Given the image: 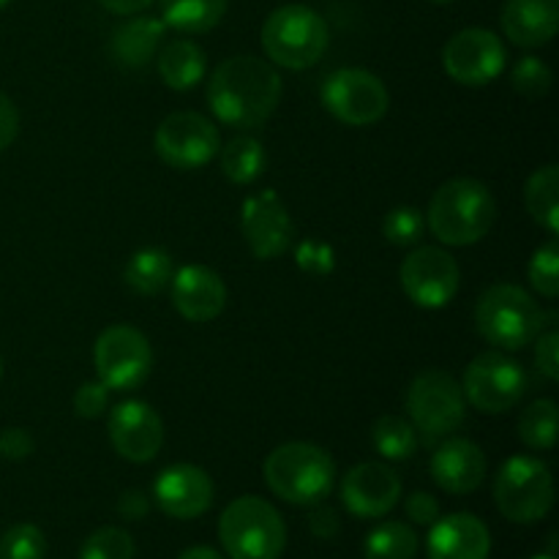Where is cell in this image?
Instances as JSON below:
<instances>
[{
	"label": "cell",
	"instance_id": "cell-1",
	"mask_svg": "<svg viewBox=\"0 0 559 559\" xmlns=\"http://www.w3.org/2000/svg\"><path fill=\"white\" fill-rule=\"evenodd\" d=\"M282 98V76L267 60L235 55L213 69L207 82V104L218 123L238 131L267 123Z\"/></svg>",
	"mask_w": 559,
	"mask_h": 559
},
{
	"label": "cell",
	"instance_id": "cell-2",
	"mask_svg": "<svg viewBox=\"0 0 559 559\" xmlns=\"http://www.w3.org/2000/svg\"><path fill=\"white\" fill-rule=\"evenodd\" d=\"M497 218L491 191L475 178H453L429 202V229L445 246H473L489 235Z\"/></svg>",
	"mask_w": 559,
	"mask_h": 559
},
{
	"label": "cell",
	"instance_id": "cell-3",
	"mask_svg": "<svg viewBox=\"0 0 559 559\" xmlns=\"http://www.w3.org/2000/svg\"><path fill=\"white\" fill-rule=\"evenodd\" d=\"M267 489L293 506H320L336 486V464L311 442H287L265 459Z\"/></svg>",
	"mask_w": 559,
	"mask_h": 559
},
{
	"label": "cell",
	"instance_id": "cell-4",
	"mask_svg": "<svg viewBox=\"0 0 559 559\" xmlns=\"http://www.w3.org/2000/svg\"><path fill=\"white\" fill-rule=\"evenodd\" d=\"M331 44L328 22L304 3H287L271 11L262 25V49L282 69H311Z\"/></svg>",
	"mask_w": 559,
	"mask_h": 559
},
{
	"label": "cell",
	"instance_id": "cell-5",
	"mask_svg": "<svg viewBox=\"0 0 559 559\" xmlns=\"http://www.w3.org/2000/svg\"><path fill=\"white\" fill-rule=\"evenodd\" d=\"M218 538L233 559H278L287 546V527L262 497H238L218 519Z\"/></svg>",
	"mask_w": 559,
	"mask_h": 559
},
{
	"label": "cell",
	"instance_id": "cell-6",
	"mask_svg": "<svg viewBox=\"0 0 559 559\" xmlns=\"http://www.w3.org/2000/svg\"><path fill=\"white\" fill-rule=\"evenodd\" d=\"M475 328L500 349H522L538 338L544 311L527 289L516 284H495L475 304Z\"/></svg>",
	"mask_w": 559,
	"mask_h": 559
},
{
	"label": "cell",
	"instance_id": "cell-7",
	"mask_svg": "<svg viewBox=\"0 0 559 559\" xmlns=\"http://www.w3.org/2000/svg\"><path fill=\"white\" fill-rule=\"evenodd\" d=\"M467 399L453 374L429 369L413 380L407 391V415L426 442H440L464 424Z\"/></svg>",
	"mask_w": 559,
	"mask_h": 559
},
{
	"label": "cell",
	"instance_id": "cell-8",
	"mask_svg": "<svg viewBox=\"0 0 559 559\" xmlns=\"http://www.w3.org/2000/svg\"><path fill=\"white\" fill-rule=\"evenodd\" d=\"M495 502L508 522L535 524L555 506V480L549 467L533 456H513L495 480Z\"/></svg>",
	"mask_w": 559,
	"mask_h": 559
},
{
	"label": "cell",
	"instance_id": "cell-9",
	"mask_svg": "<svg viewBox=\"0 0 559 559\" xmlns=\"http://www.w3.org/2000/svg\"><path fill=\"white\" fill-rule=\"evenodd\" d=\"M93 366L109 391H136L151 377V342L131 325L107 328L93 347Z\"/></svg>",
	"mask_w": 559,
	"mask_h": 559
},
{
	"label": "cell",
	"instance_id": "cell-10",
	"mask_svg": "<svg viewBox=\"0 0 559 559\" xmlns=\"http://www.w3.org/2000/svg\"><path fill=\"white\" fill-rule=\"evenodd\" d=\"M530 377L519 360L502 353H484L464 371V399L486 415L508 413L524 399Z\"/></svg>",
	"mask_w": 559,
	"mask_h": 559
},
{
	"label": "cell",
	"instance_id": "cell-11",
	"mask_svg": "<svg viewBox=\"0 0 559 559\" xmlns=\"http://www.w3.org/2000/svg\"><path fill=\"white\" fill-rule=\"evenodd\" d=\"M322 104L347 126H374L385 118L391 96L380 76L366 69H338L322 82Z\"/></svg>",
	"mask_w": 559,
	"mask_h": 559
},
{
	"label": "cell",
	"instance_id": "cell-12",
	"mask_svg": "<svg viewBox=\"0 0 559 559\" xmlns=\"http://www.w3.org/2000/svg\"><path fill=\"white\" fill-rule=\"evenodd\" d=\"M156 153L167 167L189 173L211 162L222 147L218 129L200 112H173L158 123Z\"/></svg>",
	"mask_w": 559,
	"mask_h": 559
},
{
	"label": "cell",
	"instance_id": "cell-13",
	"mask_svg": "<svg viewBox=\"0 0 559 559\" xmlns=\"http://www.w3.org/2000/svg\"><path fill=\"white\" fill-rule=\"evenodd\" d=\"M506 47L486 27H464L442 49V69L453 82L480 87L495 82L506 69Z\"/></svg>",
	"mask_w": 559,
	"mask_h": 559
},
{
	"label": "cell",
	"instance_id": "cell-14",
	"mask_svg": "<svg viewBox=\"0 0 559 559\" xmlns=\"http://www.w3.org/2000/svg\"><path fill=\"white\" fill-rule=\"evenodd\" d=\"M402 289L420 309H442L451 304L459 293L456 260L437 246H420L399 267Z\"/></svg>",
	"mask_w": 559,
	"mask_h": 559
},
{
	"label": "cell",
	"instance_id": "cell-15",
	"mask_svg": "<svg viewBox=\"0 0 559 559\" xmlns=\"http://www.w3.org/2000/svg\"><path fill=\"white\" fill-rule=\"evenodd\" d=\"M240 229H243V238L249 243L251 254L262 262L284 257L295 240V227L287 213V205L271 189L251 194L243 202Z\"/></svg>",
	"mask_w": 559,
	"mask_h": 559
},
{
	"label": "cell",
	"instance_id": "cell-16",
	"mask_svg": "<svg viewBox=\"0 0 559 559\" xmlns=\"http://www.w3.org/2000/svg\"><path fill=\"white\" fill-rule=\"evenodd\" d=\"M109 440L126 462H153L164 445V424L151 404L131 399L109 413Z\"/></svg>",
	"mask_w": 559,
	"mask_h": 559
},
{
	"label": "cell",
	"instance_id": "cell-17",
	"mask_svg": "<svg viewBox=\"0 0 559 559\" xmlns=\"http://www.w3.org/2000/svg\"><path fill=\"white\" fill-rule=\"evenodd\" d=\"M402 497V480L388 464L364 462L342 480V502L353 516L380 519L393 511Z\"/></svg>",
	"mask_w": 559,
	"mask_h": 559
},
{
	"label": "cell",
	"instance_id": "cell-18",
	"mask_svg": "<svg viewBox=\"0 0 559 559\" xmlns=\"http://www.w3.org/2000/svg\"><path fill=\"white\" fill-rule=\"evenodd\" d=\"M158 508L173 519H197L211 508L213 480L194 464H173L162 469L153 484Z\"/></svg>",
	"mask_w": 559,
	"mask_h": 559
},
{
	"label": "cell",
	"instance_id": "cell-19",
	"mask_svg": "<svg viewBox=\"0 0 559 559\" xmlns=\"http://www.w3.org/2000/svg\"><path fill=\"white\" fill-rule=\"evenodd\" d=\"M173 304L189 322H211L227 306V284L213 267L186 265L173 273Z\"/></svg>",
	"mask_w": 559,
	"mask_h": 559
},
{
	"label": "cell",
	"instance_id": "cell-20",
	"mask_svg": "<svg viewBox=\"0 0 559 559\" xmlns=\"http://www.w3.org/2000/svg\"><path fill=\"white\" fill-rule=\"evenodd\" d=\"M489 527L473 513H453L431 524L426 555L429 559H489Z\"/></svg>",
	"mask_w": 559,
	"mask_h": 559
},
{
	"label": "cell",
	"instance_id": "cell-21",
	"mask_svg": "<svg viewBox=\"0 0 559 559\" xmlns=\"http://www.w3.org/2000/svg\"><path fill=\"white\" fill-rule=\"evenodd\" d=\"M431 478L448 495H469L486 478V456L473 440L451 437L431 456Z\"/></svg>",
	"mask_w": 559,
	"mask_h": 559
},
{
	"label": "cell",
	"instance_id": "cell-22",
	"mask_svg": "<svg viewBox=\"0 0 559 559\" xmlns=\"http://www.w3.org/2000/svg\"><path fill=\"white\" fill-rule=\"evenodd\" d=\"M502 31L516 47H544L559 31V0H506Z\"/></svg>",
	"mask_w": 559,
	"mask_h": 559
},
{
	"label": "cell",
	"instance_id": "cell-23",
	"mask_svg": "<svg viewBox=\"0 0 559 559\" xmlns=\"http://www.w3.org/2000/svg\"><path fill=\"white\" fill-rule=\"evenodd\" d=\"M164 38V22L158 16H131L115 31L112 58L126 69H142L156 58Z\"/></svg>",
	"mask_w": 559,
	"mask_h": 559
},
{
	"label": "cell",
	"instance_id": "cell-24",
	"mask_svg": "<svg viewBox=\"0 0 559 559\" xmlns=\"http://www.w3.org/2000/svg\"><path fill=\"white\" fill-rule=\"evenodd\" d=\"M158 74L173 91H191L205 76V52L189 38H175L158 49Z\"/></svg>",
	"mask_w": 559,
	"mask_h": 559
},
{
	"label": "cell",
	"instance_id": "cell-25",
	"mask_svg": "<svg viewBox=\"0 0 559 559\" xmlns=\"http://www.w3.org/2000/svg\"><path fill=\"white\" fill-rule=\"evenodd\" d=\"M162 5L164 27H173L178 33H207L224 20L229 0H158Z\"/></svg>",
	"mask_w": 559,
	"mask_h": 559
},
{
	"label": "cell",
	"instance_id": "cell-26",
	"mask_svg": "<svg viewBox=\"0 0 559 559\" xmlns=\"http://www.w3.org/2000/svg\"><path fill=\"white\" fill-rule=\"evenodd\" d=\"M524 202L527 211L546 233L555 235L559 229V167L546 164L538 173L530 175L524 186Z\"/></svg>",
	"mask_w": 559,
	"mask_h": 559
},
{
	"label": "cell",
	"instance_id": "cell-27",
	"mask_svg": "<svg viewBox=\"0 0 559 559\" xmlns=\"http://www.w3.org/2000/svg\"><path fill=\"white\" fill-rule=\"evenodd\" d=\"M123 282L136 295H158L173 282V257L164 249H140L123 267Z\"/></svg>",
	"mask_w": 559,
	"mask_h": 559
},
{
	"label": "cell",
	"instance_id": "cell-28",
	"mask_svg": "<svg viewBox=\"0 0 559 559\" xmlns=\"http://www.w3.org/2000/svg\"><path fill=\"white\" fill-rule=\"evenodd\" d=\"M265 147L254 136H235L222 147V173L224 178L238 186H249L265 173Z\"/></svg>",
	"mask_w": 559,
	"mask_h": 559
},
{
	"label": "cell",
	"instance_id": "cell-29",
	"mask_svg": "<svg viewBox=\"0 0 559 559\" xmlns=\"http://www.w3.org/2000/svg\"><path fill=\"white\" fill-rule=\"evenodd\" d=\"M371 442H374L377 453L382 459H388V462H404V459L415 456V451H418V431L413 429V424L407 418L382 415L371 426Z\"/></svg>",
	"mask_w": 559,
	"mask_h": 559
},
{
	"label": "cell",
	"instance_id": "cell-30",
	"mask_svg": "<svg viewBox=\"0 0 559 559\" xmlns=\"http://www.w3.org/2000/svg\"><path fill=\"white\" fill-rule=\"evenodd\" d=\"M366 559H415L418 535L404 522L377 524L364 540Z\"/></svg>",
	"mask_w": 559,
	"mask_h": 559
},
{
	"label": "cell",
	"instance_id": "cell-31",
	"mask_svg": "<svg viewBox=\"0 0 559 559\" xmlns=\"http://www.w3.org/2000/svg\"><path fill=\"white\" fill-rule=\"evenodd\" d=\"M519 437L533 451H551L557 442V404L538 399L519 415Z\"/></svg>",
	"mask_w": 559,
	"mask_h": 559
},
{
	"label": "cell",
	"instance_id": "cell-32",
	"mask_svg": "<svg viewBox=\"0 0 559 559\" xmlns=\"http://www.w3.org/2000/svg\"><path fill=\"white\" fill-rule=\"evenodd\" d=\"M424 233L426 216L413 205L393 207V211L382 218V235H385V240H391L393 246H402V249L420 243Z\"/></svg>",
	"mask_w": 559,
	"mask_h": 559
},
{
	"label": "cell",
	"instance_id": "cell-33",
	"mask_svg": "<svg viewBox=\"0 0 559 559\" xmlns=\"http://www.w3.org/2000/svg\"><path fill=\"white\" fill-rule=\"evenodd\" d=\"M530 284L538 295H544L546 300H555L559 295V243L549 240L540 249H535L533 260L527 267Z\"/></svg>",
	"mask_w": 559,
	"mask_h": 559
},
{
	"label": "cell",
	"instance_id": "cell-34",
	"mask_svg": "<svg viewBox=\"0 0 559 559\" xmlns=\"http://www.w3.org/2000/svg\"><path fill=\"white\" fill-rule=\"evenodd\" d=\"M47 538L36 524H14L0 538V559H44Z\"/></svg>",
	"mask_w": 559,
	"mask_h": 559
},
{
	"label": "cell",
	"instance_id": "cell-35",
	"mask_svg": "<svg viewBox=\"0 0 559 559\" xmlns=\"http://www.w3.org/2000/svg\"><path fill=\"white\" fill-rule=\"evenodd\" d=\"M80 559H134V540L120 527H102L82 544Z\"/></svg>",
	"mask_w": 559,
	"mask_h": 559
},
{
	"label": "cell",
	"instance_id": "cell-36",
	"mask_svg": "<svg viewBox=\"0 0 559 559\" xmlns=\"http://www.w3.org/2000/svg\"><path fill=\"white\" fill-rule=\"evenodd\" d=\"M511 82H513V91L522 93V96L540 98L546 96L551 87V69L540 58L527 55V58H522L516 66H513Z\"/></svg>",
	"mask_w": 559,
	"mask_h": 559
},
{
	"label": "cell",
	"instance_id": "cell-37",
	"mask_svg": "<svg viewBox=\"0 0 559 559\" xmlns=\"http://www.w3.org/2000/svg\"><path fill=\"white\" fill-rule=\"evenodd\" d=\"M295 262L304 273L314 278L331 276L333 267H336V254L328 243L322 240H300L298 249H295Z\"/></svg>",
	"mask_w": 559,
	"mask_h": 559
},
{
	"label": "cell",
	"instance_id": "cell-38",
	"mask_svg": "<svg viewBox=\"0 0 559 559\" xmlns=\"http://www.w3.org/2000/svg\"><path fill=\"white\" fill-rule=\"evenodd\" d=\"M107 404H109V388L104 385L102 380L98 382H85L80 391L74 393V409L80 418H102L107 413Z\"/></svg>",
	"mask_w": 559,
	"mask_h": 559
},
{
	"label": "cell",
	"instance_id": "cell-39",
	"mask_svg": "<svg viewBox=\"0 0 559 559\" xmlns=\"http://www.w3.org/2000/svg\"><path fill=\"white\" fill-rule=\"evenodd\" d=\"M535 366L546 380H559V333L551 331L546 336H538V347H535Z\"/></svg>",
	"mask_w": 559,
	"mask_h": 559
},
{
	"label": "cell",
	"instance_id": "cell-40",
	"mask_svg": "<svg viewBox=\"0 0 559 559\" xmlns=\"http://www.w3.org/2000/svg\"><path fill=\"white\" fill-rule=\"evenodd\" d=\"M33 453V437L25 429H5L0 435V456L11 462H22Z\"/></svg>",
	"mask_w": 559,
	"mask_h": 559
},
{
	"label": "cell",
	"instance_id": "cell-41",
	"mask_svg": "<svg viewBox=\"0 0 559 559\" xmlns=\"http://www.w3.org/2000/svg\"><path fill=\"white\" fill-rule=\"evenodd\" d=\"M407 516L413 519L415 524L429 527V524H435L437 519H440V506H437L435 497L426 495V491H415V495L407 497Z\"/></svg>",
	"mask_w": 559,
	"mask_h": 559
},
{
	"label": "cell",
	"instance_id": "cell-42",
	"mask_svg": "<svg viewBox=\"0 0 559 559\" xmlns=\"http://www.w3.org/2000/svg\"><path fill=\"white\" fill-rule=\"evenodd\" d=\"M20 134V112L5 93H0V151L11 145Z\"/></svg>",
	"mask_w": 559,
	"mask_h": 559
},
{
	"label": "cell",
	"instance_id": "cell-43",
	"mask_svg": "<svg viewBox=\"0 0 559 559\" xmlns=\"http://www.w3.org/2000/svg\"><path fill=\"white\" fill-rule=\"evenodd\" d=\"M118 511L123 513L126 519H142L147 513V500L142 491H126L118 502Z\"/></svg>",
	"mask_w": 559,
	"mask_h": 559
},
{
	"label": "cell",
	"instance_id": "cell-44",
	"mask_svg": "<svg viewBox=\"0 0 559 559\" xmlns=\"http://www.w3.org/2000/svg\"><path fill=\"white\" fill-rule=\"evenodd\" d=\"M98 3H102L107 11H112V14L134 16V14H142L153 0H98Z\"/></svg>",
	"mask_w": 559,
	"mask_h": 559
},
{
	"label": "cell",
	"instance_id": "cell-45",
	"mask_svg": "<svg viewBox=\"0 0 559 559\" xmlns=\"http://www.w3.org/2000/svg\"><path fill=\"white\" fill-rule=\"evenodd\" d=\"M311 530H314L317 535H322V538H331V535H336V530H338L336 513L328 511V508L314 511L311 513Z\"/></svg>",
	"mask_w": 559,
	"mask_h": 559
},
{
	"label": "cell",
	"instance_id": "cell-46",
	"mask_svg": "<svg viewBox=\"0 0 559 559\" xmlns=\"http://www.w3.org/2000/svg\"><path fill=\"white\" fill-rule=\"evenodd\" d=\"M178 559H224V557L218 555L216 549H211V546H191V549H186Z\"/></svg>",
	"mask_w": 559,
	"mask_h": 559
},
{
	"label": "cell",
	"instance_id": "cell-47",
	"mask_svg": "<svg viewBox=\"0 0 559 559\" xmlns=\"http://www.w3.org/2000/svg\"><path fill=\"white\" fill-rule=\"evenodd\" d=\"M533 559H557L555 555H538V557H533Z\"/></svg>",
	"mask_w": 559,
	"mask_h": 559
},
{
	"label": "cell",
	"instance_id": "cell-48",
	"mask_svg": "<svg viewBox=\"0 0 559 559\" xmlns=\"http://www.w3.org/2000/svg\"><path fill=\"white\" fill-rule=\"evenodd\" d=\"M0 380H3V355H0Z\"/></svg>",
	"mask_w": 559,
	"mask_h": 559
},
{
	"label": "cell",
	"instance_id": "cell-49",
	"mask_svg": "<svg viewBox=\"0 0 559 559\" xmlns=\"http://www.w3.org/2000/svg\"><path fill=\"white\" fill-rule=\"evenodd\" d=\"M431 3H453V0H431Z\"/></svg>",
	"mask_w": 559,
	"mask_h": 559
},
{
	"label": "cell",
	"instance_id": "cell-50",
	"mask_svg": "<svg viewBox=\"0 0 559 559\" xmlns=\"http://www.w3.org/2000/svg\"><path fill=\"white\" fill-rule=\"evenodd\" d=\"M11 3V0H0V9H3V5H9Z\"/></svg>",
	"mask_w": 559,
	"mask_h": 559
}]
</instances>
